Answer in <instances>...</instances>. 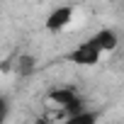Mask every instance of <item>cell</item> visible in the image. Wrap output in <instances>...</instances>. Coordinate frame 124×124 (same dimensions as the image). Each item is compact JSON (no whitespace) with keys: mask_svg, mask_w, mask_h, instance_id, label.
<instances>
[{"mask_svg":"<svg viewBox=\"0 0 124 124\" xmlns=\"http://www.w3.org/2000/svg\"><path fill=\"white\" fill-rule=\"evenodd\" d=\"M46 100L51 102V107H58L61 109V117H68V114H73V112H78V109H83L85 105H83V97L78 95V90L76 88H71V85H61V88H54L49 95H46Z\"/></svg>","mask_w":124,"mask_h":124,"instance_id":"6da1fadb","label":"cell"},{"mask_svg":"<svg viewBox=\"0 0 124 124\" xmlns=\"http://www.w3.org/2000/svg\"><path fill=\"white\" fill-rule=\"evenodd\" d=\"M100 58H102V54H100L90 41H83V44H78L73 51L66 54V61H71V63H76V66H85V68L97 66Z\"/></svg>","mask_w":124,"mask_h":124,"instance_id":"7a4b0ae2","label":"cell"},{"mask_svg":"<svg viewBox=\"0 0 124 124\" xmlns=\"http://www.w3.org/2000/svg\"><path fill=\"white\" fill-rule=\"evenodd\" d=\"M73 20V8L68 5H61V8H54L46 17V32L51 34H58V32H63Z\"/></svg>","mask_w":124,"mask_h":124,"instance_id":"3957f363","label":"cell"},{"mask_svg":"<svg viewBox=\"0 0 124 124\" xmlns=\"http://www.w3.org/2000/svg\"><path fill=\"white\" fill-rule=\"evenodd\" d=\"M100 54H112L114 49H117V44H119V39H117V34L112 32V29H100L95 37H90L88 39Z\"/></svg>","mask_w":124,"mask_h":124,"instance_id":"277c9868","label":"cell"},{"mask_svg":"<svg viewBox=\"0 0 124 124\" xmlns=\"http://www.w3.org/2000/svg\"><path fill=\"white\" fill-rule=\"evenodd\" d=\"M12 71L17 73V76H32L34 71H37V58L32 56V54H22L20 58H15V66H12Z\"/></svg>","mask_w":124,"mask_h":124,"instance_id":"5b68a950","label":"cell"},{"mask_svg":"<svg viewBox=\"0 0 124 124\" xmlns=\"http://www.w3.org/2000/svg\"><path fill=\"white\" fill-rule=\"evenodd\" d=\"M97 112H85V107L83 109H78V112H73V114H68L66 117V122H73V124H95L97 122Z\"/></svg>","mask_w":124,"mask_h":124,"instance_id":"8992f818","label":"cell"},{"mask_svg":"<svg viewBox=\"0 0 124 124\" xmlns=\"http://www.w3.org/2000/svg\"><path fill=\"white\" fill-rule=\"evenodd\" d=\"M12 66H15V58H3L0 61V73H12Z\"/></svg>","mask_w":124,"mask_h":124,"instance_id":"52a82bcc","label":"cell"},{"mask_svg":"<svg viewBox=\"0 0 124 124\" xmlns=\"http://www.w3.org/2000/svg\"><path fill=\"white\" fill-rule=\"evenodd\" d=\"M8 105H10V102H8L5 97H0V122L8 117Z\"/></svg>","mask_w":124,"mask_h":124,"instance_id":"ba28073f","label":"cell"}]
</instances>
